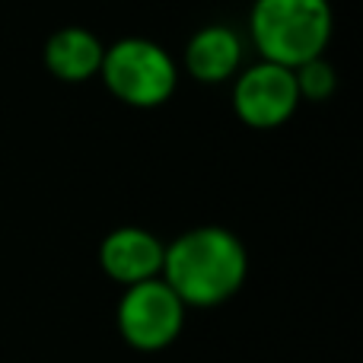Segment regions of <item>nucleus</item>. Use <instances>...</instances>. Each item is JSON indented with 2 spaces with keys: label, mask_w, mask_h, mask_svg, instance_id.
<instances>
[{
  "label": "nucleus",
  "mask_w": 363,
  "mask_h": 363,
  "mask_svg": "<svg viewBox=\"0 0 363 363\" xmlns=\"http://www.w3.org/2000/svg\"><path fill=\"white\" fill-rule=\"evenodd\" d=\"M160 277L188 309H213L242 290L249 277V252L226 226H194L166 242Z\"/></svg>",
  "instance_id": "1"
},
{
  "label": "nucleus",
  "mask_w": 363,
  "mask_h": 363,
  "mask_svg": "<svg viewBox=\"0 0 363 363\" xmlns=\"http://www.w3.org/2000/svg\"><path fill=\"white\" fill-rule=\"evenodd\" d=\"M332 32L335 13L328 0H255L249 10V38L262 61L290 70L325 57Z\"/></svg>",
  "instance_id": "2"
},
{
  "label": "nucleus",
  "mask_w": 363,
  "mask_h": 363,
  "mask_svg": "<svg viewBox=\"0 0 363 363\" xmlns=\"http://www.w3.org/2000/svg\"><path fill=\"white\" fill-rule=\"evenodd\" d=\"M99 80L118 102L131 108H160L176 96L179 64L160 42L125 35L102 55Z\"/></svg>",
  "instance_id": "3"
},
{
  "label": "nucleus",
  "mask_w": 363,
  "mask_h": 363,
  "mask_svg": "<svg viewBox=\"0 0 363 363\" xmlns=\"http://www.w3.org/2000/svg\"><path fill=\"white\" fill-rule=\"evenodd\" d=\"M185 313L188 306L176 296V290L163 277H153L125 287L115 309V325L128 347L153 354L179 341L185 328Z\"/></svg>",
  "instance_id": "4"
},
{
  "label": "nucleus",
  "mask_w": 363,
  "mask_h": 363,
  "mask_svg": "<svg viewBox=\"0 0 363 363\" xmlns=\"http://www.w3.org/2000/svg\"><path fill=\"white\" fill-rule=\"evenodd\" d=\"M300 102L296 74L284 64L258 61L252 67H242L233 80V112L245 128L255 131H274L287 125Z\"/></svg>",
  "instance_id": "5"
},
{
  "label": "nucleus",
  "mask_w": 363,
  "mask_h": 363,
  "mask_svg": "<svg viewBox=\"0 0 363 363\" xmlns=\"http://www.w3.org/2000/svg\"><path fill=\"white\" fill-rule=\"evenodd\" d=\"M166 242L144 226H118L99 242V268L108 281L131 287L163 271Z\"/></svg>",
  "instance_id": "6"
},
{
  "label": "nucleus",
  "mask_w": 363,
  "mask_h": 363,
  "mask_svg": "<svg viewBox=\"0 0 363 363\" xmlns=\"http://www.w3.org/2000/svg\"><path fill=\"white\" fill-rule=\"evenodd\" d=\"M245 45L233 26L211 23L201 26L185 45V74L194 83L204 86H220V83L233 80L242 70Z\"/></svg>",
  "instance_id": "7"
},
{
  "label": "nucleus",
  "mask_w": 363,
  "mask_h": 363,
  "mask_svg": "<svg viewBox=\"0 0 363 363\" xmlns=\"http://www.w3.org/2000/svg\"><path fill=\"white\" fill-rule=\"evenodd\" d=\"M102 55H106L102 38L93 29H83V26H64V29L51 32L42 51L45 70L55 80L70 83V86L99 77Z\"/></svg>",
  "instance_id": "8"
},
{
  "label": "nucleus",
  "mask_w": 363,
  "mask_h": 363,
  "mask_svg": "<svg viewBox=\"0 0 363 363\" xmlns=\"http://www.w3.org/2000/svg\"><path fill=\"white\" fill-rule=\"evenodd\" d=\"M294 74H296L300 99H306V102H325V99H332L335 89H338V74H335V67L325 57L300 64Z\"/></svg>",
  "instance_id": "9"
}]
</instances>
